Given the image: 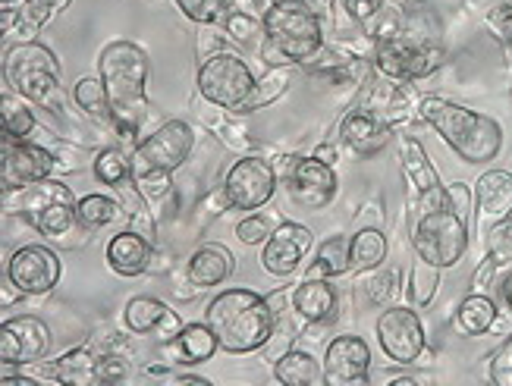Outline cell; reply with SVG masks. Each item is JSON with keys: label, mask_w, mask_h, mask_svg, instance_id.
Returning <instances> with one entry per match:
<instances>
[{"label": "cell", "mask_w": 512, "mask_h": 386, "mask_svg": "<svg viewBox=\"0 0 512 386\" xmlns=\"http://www.w3.org/2000/svg\"><path fill=\"white\" fill-rule=\"evenodd\" d=\"M98 76L107 85L110 104H114V126L110 132L123 145L136 148L148 123V54L132 41H110L98 57Z\"/></svg>", "instance_id": "1"}, {"label": "cell", "mask_w": 512, "mask_h": 386, "mask_svg": "<svg viewBox=\"0 0 512 386\" xmlns=\"http://www.w3.org/2000/svg\"><path fill=\"white\" fill-rule=\"evenodd\" d=\"M205 321L217 333V343L230 355H252L274 336L277 314L255 289L233 286L217 292L205 308Z\"/></svg>", "instance_id": "2"}, {"label": "cell", "mask_w": 512, "mask_h": 386, "mask_svg": "<svg viewBox=\"0 0 512 386\" xmlns=\"http://www.w3.org/2000/svg\"><path fill=\"white\" fill-rule=\"evenodd\" d=\"M418 117L425 120L465 164H475V167L491 164L503 148V126L481 110H469L443 98H425L418 107Z\"/></svg>", "instance_id": "3"}, {"label": "cell", "mask_w": 512, "mask_h": 386, "mask_svg": "<svg viewBox=\"0 0 512 386\" xmlns=\"http://www.w3.org/2000/svg\"><path fill=\"white\" fill-rule=\"evenodd\" d=\"M261 19L267 35L264 60L308 66L327 48L324 16L311 10L305 0H274Z\"/></svg>", "instance_id": "4"}, {"label": "cell", "mask_w": 512, "mask_h": 386, "mask_svg": "<svg viewBox=\"0 0 512 386\" xmlns=\"http://www.w3.org/2000/svg\"><path fill=\"white\" fill-rule=\"evenodd\" d=\"M4 79L16 95L29 104L51 110L54 117L70 123L66 113V98L60 88V63L51 48L41 41H16L4 54Z\"/></svg>", "instance_id": "5"}, {"label": "cell", "mask_w": 512, "mask_h": 386, "mask_svg": "<svg viewBox=\"0 0 512 386\" xmlns=\"http://www.w3.org/2000/svg\"><path fill=\"white\" fill-rule=\"evenodd\" d=\"M371 63L384 79L409 85L434 76L447 63V51H443L440 41H418L406 35L399 29V10H396V16H387L374 32Z\"/></svg>", "instance_id": "6"}, {"label": "cell", "mask_w": 512, "mask_h": 386, "mask_svg": "<svg viewBox=\"0 0 512 386\" xmlns=\"http://www.w3.org/2000/svg\"><path fill=\"white\" fill-rule=\"evenodd\" d=\"M412 245L415 255L437 267H456L469 252V220L459 217L450 204L421 214L412 223Z\"/></svg>", "instance_id": "7"}, {"label": "cell", "mask_w": 512, "mask_h": 386, "mask_svg": "<svg viewBox=\"0 0 512 386\" xmlns=\"http://www.w3.org/2000/svg\"><path fill=\"white\" fill-rule=\"evenodd\" d=\"M195 148V132L186 120H167L158 129H151L145 139L129 151L132 157V176H151V173H176Z\"/></svg>", "instance_id": "8"}, {"label": "cell", "mask_w": 512, "mask_h": 386, "mask_svg": "<svg viewBox=\"0 0 512 386\" xmlns=\"http://www.w3.org/2000/svg\"><path fill=\"white\" fill-rule=\"evenodd\" d=\"M271 164H274V170L280 176V186L289 192V198H293L296 204H302V208H308V211L327 208V204L333 201V195H337L340 179H337V173H333V164L318 161L315 154H311V157L280 154V157H274Z\"/></svg>", "instance_id": "9"}, {"label": "cell", "mask_w": 512, "mask_h": 386, "mask_svg": "<svg viewBox=\"0 0 512 386\" xmlns=\"http://www.w3.org/2000/svg\"><path fill=\"white\" fill-rule=\"evenodd\" d=\"M255 76L249 63L233 51H220L198 66V95L220 110H239L249 101Z\"/></svg>", "instance_id": "10"}, {"label": "cell", "mask_w": 512, "mask_h": 386, "mask_svg": "<svg viewBox=\"0 0 512 386\" xmlns=\"http://www.w3.org/2000/svg\"><path fill=\"white\" fill-rule=\"evenodd\" d=\"M280 176L267 157L239 154V161L224 176V192L233 211H258L277 195Z\"/></svg>", "instance_id": "11"}, {"label": "cell", "mask_w": 512, "mask_h": 386, "mask_svg": "<svg viewBox=\"0 0 512 386\" xmlns=\"http://www.w3.org/2000/svg\"><path fill=\"white\" fill-rule=\"evenodd\" d=\"M377 343H381L384 355L393 365H415V361L425 355L428 349V336L425 324H421L418 311L403 308V305H390L377 317Z\"/></svg>", "instance_id": "12"}, {"label": "cell", "mask_w": 512, "mask_h": 386, "mask_svg": "<svg viewBox=\"0 0 512 386\" xmlns=\"http://www.w3.org/2000/svg\"><path fill=\"white\" fill-rule=\"evenodd\" d=\"M0 148H4V164H0V186H4V192H16L22 186L38 183V179H48L51 173H57L54 154L41 142L13 139L10 132H4Z\"/></svg>", "instance_id": "13"}, {"label": "cell", "mask_w": 512, "mask_h": 386, "mask_svg": "<svg viewBox=\"0 0 512 386\" xmlns=\"http://www.w3.org/2000/svg\"><path fill=\"white\" fill-rule=\"evenodd\" d=\"M60 274H63L60 255L54 252V248L41 245V242L22 245L7 258V277L26 295L54 292V286L60 283Z\"/></svg>", "instance_id": "14"}, {"label": "cell", "mask_w": 512, "mask_h": 386, "mask_svg": "<svg viewBox=\"0 0 512 386\" xmlns=\"http://www.w3.org/2000/svg\"><path fill=\"white\" fill-rule=\"evenodd\" d=\"M51 346H54V333L38 314L10 317V321H4V327H0V361L32 365V361L48 358Z\"/></svg>", "instance_id": "15"}, {"label": "cell", "mask_w": 512, "mask_h": 386, "mask_svg": "<svg viewBox=\"0 0 512 386\" xmlns=\"http://www.w3.org/2000/svg\"><path fill=\"white\" fill-rule=\"evenodd\" d=\"M321 368L327 386H362L371 377V346L355 333L333 336L324 349Z\"/></svg>", "instance_id": "16"}, {"label": "cell", "mask_w": 512, "mask_h": 386, "mask_svg": "<svg viewBox=\"0 0 512 386\" xmlns=\"http://www.w3.org/2000/svg\"><path fill=\"white\" fill-rule=\"evenodd\" d=\"M311 242H315V233H311L305 223L283 220L271 233V239L264 242L258 261H261V267L267 270V274L293 277L299 270V264H302V258L308 255Z\"/></svg>", "instance_id": "17"}, {"label": "cell", "mask_w": 512, "mask_h": 386, "mask_svg": "<svg viewBox=\"0 0 512 386\" xmlns=\"http://www.w3.org/2000/svg\"><path fill=\"white\" fill-rule=\"evenodd\" d=\"M399 154H403V173L409 179V189H412V195H418L415 220L434 208H443V204H447V189L440 186V176L431 167L421 142L412 139V135H403V139H399Z\"/></svg>", "instance_id": "18"}, {"label": "cell", "mask_w": 512, "mask_h": 386, "mask_svg": "<svg viewBox=\"0 0 512 386\" xmlns=\"http://www.w3.org/2000/svg\"><path fill=\"white\" fill-rule=\"evenodd\" d=\"M123 324L132 333L151 336V339H158V343H170V339H176L180 330L186 327L180 321V314H176L167 302L151 299V295H136V299H129V305L123 311Z\"/></svg>", "instance_id": "19"}, {"label": "cell", "mask_w": 512, "mask_h": 386, "mask_svg": "<svg viewBox=\"0 0 512 386\" xmlns=\"http://www.w3.org/2000/svg\"><path fill=\"white\" fill-rule=\"evenodd\" d=\"M512 217V173L509 170H491L478 179L475 189V223L478 233L487 236L494 226L506 223Z\"/></svg>", "instance_id": "20"}, {"label": "cell", "mask_w": 512, "mask_h": 386, "mask_svg": "<svg viewBox=\"0 0 512 386\" xmlns=\"http://www.w3.org/2000/svg\"><path fill=\"white\" fill-rule=\"evenodd\" d=\"M217 349H220L217 333L205 321V324H186L176 339H170V343H158V358L173 368H195V365L211 361L217 355Z\"/></svg>", "instance_id": "21"}, {"label": "cell", "mask_w": 512, "mask_h": 386, "mask_svg": "<svg viewBox=\"0 0 512 386\" xmlns=\"http://www.w3.org/2000/svg\"><path fill=\"white\" fill-rule=\"evenodd\" d=\"M340 135H343V142L359 154V157H374V154H381L390 139H393V126L387 120L377 117L374 110L362 107V104H355L346 117H343V126H340Z\"/></svg>", "instance_id": "22"}, {"label": "cell", "mask_w": 512, "mask_h": 386, "mask_svg": "<svg viewBox=\"0 0 512 386\" xmlns=\"http://www.w3.org/2000/svg\"><path fill=\"white\" fill-rule=\"evenodd\" d=\"M154 245H158V242L145 239L136 230H123L117 236H110L107 252H104L107 267L114 270V274H120V277H142V274H148V267H151Z\"/></svg>", "instance_id": "23"}, {"label": "cell", "mask_w": 512, "mask_h": 386, "mask_svg": "<svg viewBox=\"0 0 512 386\" xmlns=\"http://www.w3.org/2000/svg\"><path fill=\"white\" fill-rule=\"evenodd\" d=\"M233 267H236V261L227 245L205 242V245H198L192 258L186 261V274L198 289H211V286H220L224 280H230Z\"/></svg>", "instance_id": "24"}, {"label": "cell", "mask_w": 512, "mask_h": 386, "mask_svg": "<svg viewBox=\"0 0 512 386\" xmlns=\"http://www.w3.org/2000/svg\"><path fill=\"white\" fill-rule=\"evenodd\" d=\"M340 295L330 280H302L293 289V311L305 324H330L337 317Z\"/></svg>", "instance_id": "25"}, {"label": "cell", "mask_w": 512, "mask_h": 386, "mask_svg": "<svg viewBox=\"0 0 512 386\" xmlns=\"http://www.w3.org/2000/svg\"><path fill=\"white\" fill-rule=\"evenodd\" d=\"M349 270H352V236L337 233L318 245V255L308 264L302 280H333L349 274Z\"/></svg>", "instance_id": "26"}, {"label": "cell", "mask_w": 512, "mask_h": 386, "mask_svg": "<svg viewBox=\"0 0 512 386\" xmlns=\"http://www.w3.org/2000/svg\"><path fill=\"white\" fill-rule=\"evenodd\" d=\"M296 76H299V63H271L267 66V73L261 79H255L249 101L242 104L236 113H255V110L271 107L277 98H283L289 92V85H293Z\"/></svg>", "instance_id": "27"}, {"label": "cell", "mask_w": 512, "mask_h": 386, "mask_svg": "<svg viewBox=\"0 0 512 386\" xmlns=\"http://www.w3.org/2000/svg\"><path fill=\"white\" fill-rule=\"evenodd\" d=\"M73 104L98 126H114V104H110L107 85L101 76H82L73 85Z\"/></svg>", "instance_id": "28"}, {"label": "cell", "mask_w": 512, "mask_h": 386, "mask_svg": "<svg viewBox=\"0 0 512 386\" xmlns=\"http://www.w3.org/2000/svg\"><path fill=\"white\" fill-rule=\"evenodd\" d=\"M497 302H494V295H484V292H472L469 299H465L453 317V324L462 336H484V333H491L494 324H497Z\"/></svg>", "instance_id": "29"}, {"label": "cell", "mask_w": 512, "mask_h": 386, "mask_svg": "<svg viewBox=\"0 0 512 386\" xmlns=\"http://www.w3.org/2000/svg\"><path fill=\"white\" fill-rule=\"evenodd\" d=\"M274 377L286 386H318L324 383V368L305 349H289L274 361Z\"/></svg>", "instance_id": "30"}, {"label": "cell", "mask_w": 512, "mask_h": 386, "mask_svg": "<svg viewBox=\"0 0 512 386\" xmlns=\"http://www.w3.org/2000/svg\"><path fill=\"white\" fill-rule=\"evenodd\" d=\"M387 236L381 226H359L352 233V270L355 274H368V270H377L387 261Z\"/></svg>", "instance_id": "31"}, {"label": "cell", "mask_w": 512, "mask_h": 386, "mask_svg": "<svg viewBox=\"0 0 512 386\" xmlns=\"http://www.w3.org/2000/svg\"><path fill=\"white\" fill-rule=\"evenodd\" d=\"M76 217H79V223L85 226L88 233H98V230H104V226L114 223L117 217H126V214H123L120 198H110V195L92 192V195L79 198V204H76Z\"/></svg>", "instance_id": "32"}, {"label": "cell", "mask_w": 512, "mask_h": 386, "mask_svg": "<svg viewBox=\"0 0 512 386\" xmlns=\"http://www.w3.org/2000/svg\"><path fill=\"white\" fill-rule=\"evenodd\" d=\"M0 120H4V132H10L13 139H32L38 129V117L32 107L10 85L4 88V101H0Z\"/></svg>", "instance_id": "33"}, {"label": "cell", "mask_w": 512, "mask_h": 386, "mask_svg": "<svg viewBox=\"0 0 512 386\" xmlns=\"http://www.w3.org/2000/svg\"><path fill=\"white\" fill-rule=\"evenodd\" d=\"M92 173L101 186L117 189L120 183H126V179L132 176V157L117 145H107L92 157Z\"/></svg>", "instance_id": "34"}, {"label": "cell", "mask_w": 512, "mask_h": 386, "mask_svg": "<svg viewBox=\"0 0 512 386\" xmlns=\"http://www.w3.org/2000/svg\"><path fill=\"white\" fill-rule=\"evenodd\" d=\"M440 270L437 264L425 261V258H415L412 270H409V299L415 308H428L434 302V295L440 289Z\"/></svg>", "instance_id": "35"}, {"label": "cell", "mask_w": 512, "mask_h": 386, "mask_svg": "<svg viewBox=\"0 0 512 386\" xmlns=\"http://www.w3.org/2000/svg\"><path fill=\"white\" fill-rule=\"evenodd\" d=\"M224 32L230 41L239 44V48H261V41H267L264 19H258L249 10H230L224 19Z\"/></svg>", "instance_id": "36"}, {"label": "cell", "mask_w": 512, "mask_h": 386, "mask_svg": "<svg viewBox=\"0 0 512 386\" xmlns=\"http://www.w3.org/2000/svg\"><path fill=\"white\" fill-rule=\"evenodd\" d=\"M403 292V270L396 264H381L377 274L368 280V299L377 308H390L396 302V295Z\"/></svg>", "instance_id": "37"}, {"label": "cell", "mask_w": 512, "mask_h": 386, "mask_svg": "<svg viewBox=\"0 0 512 386\" xmlns=\"http://www.w3.org/2000/svg\"><path fill=\"white\" fill-rule=\"evenodd\" d=\"M173 4L195 26H224V19L230 13L227 0H173Z\"/></svg>", "instance_id": "38"}, {"label": "cell", "mask_w": 512, "mask_h": 386, "mask_svg": "<svg viewBox=\"0 0 512 386\" xmlns=\"http://www.w3.org/2000/svg\"><path fill=\"white\" fill-rule=\"evenodd\" d=\"M280 226V220L274 214H249L236 223V239L246 245H261L271 239V233Z\"/></svg>", "instance_id": "39"}, {"label": "cell", "mask_w": 512, "mask_h": 386, "mask_svg": "<svg viewBox=\"0 0 512 386\" xmlns=\"http://www.w3.org/2000/svg\"><path fill=\"white\" fill-rule=\"evenodd\" d=\"M384 10V0H343V13L355 26H368Z\"/></svg>", "instance_id": "40"}, {"label": "cell", "mask_w": 512, "mask_h": 386, "mask_svg": "<svg viewBox=\"0 0 512 386\" xmlns=\"http://www.w3.org/2000/svg\"><path fill=\"white\" fill-rule=\"evenodd\" d=\"M224 35H227L224 26H198V44H195L198 60H208L224 51Z\"/></svg>", "instance_id": "41"}, {"label": "cell", "mask_w": 512, "mask_h": 386, "mask_svg": "<svg viewBox=\"0 0 512 386\" xmlns=\"http://www.w3.org/2000/svg\"><path fill=\"white\" fill-rule=\"evenodd\" d=\"M447 204L465 220L475 214V195H472V189L465 186V183H450L447 186Z\"/></svg>", "instance_id": "42"}, {"label": "cell", "mask_w": 512, "mask_h": 386, "mask_svg": "<svg viewBox=\"0 0 512 386\" xmlns=\"http://www.w3.org/2000/svg\"><path fill=\"white\" fill-rule=\"evenodd\" d=\"M494 302H497V311H500L497 321H506V324L512 327V270L503 277V283L497 286Z\"/></svg>", "instance_id": "43"}, {"label": "cell", "mask_w": 512, "mask_h": 386, "mask_svg": "<svg viewBox=\"0 0 512 386\" xmlns=\"http://www.w3.org/2000/svg\"><path fill=\"white\" fill-rule=\"evenodd\" d=\"M148 274H154V277L173 274V252H170V248H164L161 242L154 245V255H151V267H148Z\"/></svg>", "instance_id": "44"}, {"label": "cell", "mask_w": 512, "mask_h": 386, "mask_svg": "<svg viewBox=\"0 0 512 386\" xmlns=\"http://www.w3.org/2000/svg\"><path fill=\"white\" fill-rule=\"evenodd\" d=\"M22 295H26V292H22V289L4 274V286H0V305H4V308H13V305L22 299Z\"/></svg>", "instance_id": "45"}, {"label": "cell", "mask_w": 512, "mask_h": 386, "mask_svg": "<svg viewBox=\"0 0 512 386\" xmlns=\"http://www.w3.org/2000/svg\"><path fill=\"white\" fill-rule=\"evenodd\" d=\"M315 157H318V161H324V164H333V161H337V145H330V142L318 145Z\"/></svg>", "instance_id": "46"}, {"label": "cell", "mask_w": 512, "mask_h": 386, "mask_svg": "<svg viewBox=\"0 0 512 386\" xmlns=\"http://www.w3.org/2000/svg\"><path fill=\"white\" fill-rule=\"evenodd\" d=\"M305 4H308L311 10H318L321 16H330L333 7H337V0H305Z\"/></svg>", "instance_id": "47"}, {"label": "cell", "mask_w": 512, "mask_h": 386, "mask_svg": "<svg viewBox=\"0 0 512 386\" xmlns=\"http://www.w3.org/2000/svg\"><path fill=\"white\" fill-rule=\"evenodd\" d=\"M26 4H29V0H0V13H4V10H22Z\"/></svg>", "instance_id": "48"}, {"label": "cell", "mask_w": 512, "mask_h": 386, "mask_svg": "<svg viewBox=\"0 0 512 386\" xmlns=\"http://www.w3.org/2000/svg\"><path fill=\"white\" fill-rule=\"evenodd\" d=\"M227 4H230V10H252L258 0H227Z\"/></svg>", "instance_id": "49"}]
</instances>
